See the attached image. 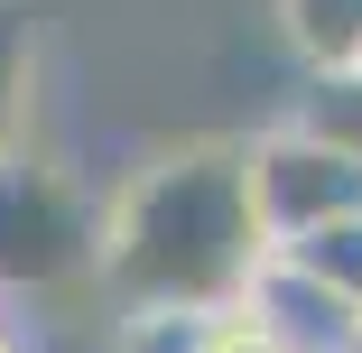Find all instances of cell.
I'll use <instances>...</instances> for the list:
<instances>
[{"label": "cell", "mask_w": 362, "mask_h": 353, "mask_svg": "<svg viewBox=\"0 0 362 353\" xmlns=\"http://www.w3.org/2000/svg\"><path fill=\"white\" fill-rule=\"evenodd\" d=\"M269 260V224L251 195V139L158 149L103 204V289L121 307H242Z\"/></svg>", "instance_id": "1"}, {"label": "cell", "mask_w": 362, "mask_h": 353, "mask_svg": "<svg viewBox=\"0 0 362 353\" xmlns=\"http://www.w3.org/2000/svg\"><path fill=\"white\" fill-rule=\"evenodd\" d=\"M103 270V204L37 149H0V298H47Z\"/></svg>", "instance_id": "2"}, {"label": "cell", "mask_w": 362, "mask_h": 353, "mask_svg": "<svg viewBox=\"0 0 362 353\" xmlns=\"http://www.w3.org/2000/svg\"><path fill=\"white\" fill-rule=\"evenodd\" d=\"M251 195H260V224H269V251H279V242H298L316 224L362 214V149L316 130V121L260 130L251 139Z\"/></svg>", "instance_id": "3"}, {"label": "cell", "mask_w": 362, "mask_h": 353, "mask_svg": "<svg viewBox=\"0 0 362 353\" xmlns=\"http://www.w3.org/2000/svg\"><path fill=\"white\" fill-rule=\"evenodd\" d=\"M242 307H251L288 353H362V298H344L334 279H316L307 260H288V251H269V260L251 270Z\"/></svg>", "instance_id": "4"}, {"label": "cell", "mask_w": 362, "mask_h": 353, "mask_svg": "<svg viewBox=\"0 0 362 353\" xmlns=\"http://www.w3.org/2000/svg\"><path fill=\"white\" fill-rule=\"evenodd\" d=\"M269 10L307 75H353L362 65V0H269Z\"/></svg>", "instance_id": "5"}, {"label": "cell", "mask_w": 362, "mask_h": 353, "mask_svg": "<svg viewBox=\"0 0 362 353\" xmlns=\"http://www.w3.org/2000/svg\"><path fill=\"white\" fill-rule=\"evenodd\" d=\"M37 112V0H0V149H28Z\"/></svg>", "instance_id": "6"}, {"label": "cell", "mask_w": 362, "mask_h": 353, "mask_svg": "<svg viewBox=\"0 0 362 353\" xmlns=\"http://www.w3.org/2000/svg\"><path fill=\"white\" fill-rule=\"evenodd\" d=\"M223 307H121V353H204Z\"/></svg>", "instance_id": "7"}, {"label": "cell", "mask_w": 362, "mask_h": 353, "mask_svg": "<svg viewBox=\"0 0 362 353\" xmlns=\"http://www.w3.org/2000/svg\"><path fill=\"white\" fill-rule=\"evenodd\" d=\"M288 260H307L316 279H334L344 298H362V214H344V224H316V233H298V242H279Z\"/></svg>", "instance_id": "8"}, {"label": "cell", "mask_w": 362, "mask_h": 353, "mask_svg": "<svg viewBox=\"0 0 362 353\" xmlns=\"http://www.w3.org/2000/svg\"><path fill=\"white\" fill-rule=\"evenodd\" d=\"M204 353H288L251 307H223V316H214V335H204Z\"/></svg>", "instance_id": "9"}, {"label": "cell", "mask_w": 362, "mask_h": 353, "mask_svg": "<svg viewBox=\"0 0 362 353\" xmlns=\"http://www.w3.org/2000/svg\"><path fill=\"white\" fill-rule=\"evenodd\" d=\"M0 353H28V344H19V325H10V316H0Z\"/></svg>", "instance_id": "10"}]
</instances>
